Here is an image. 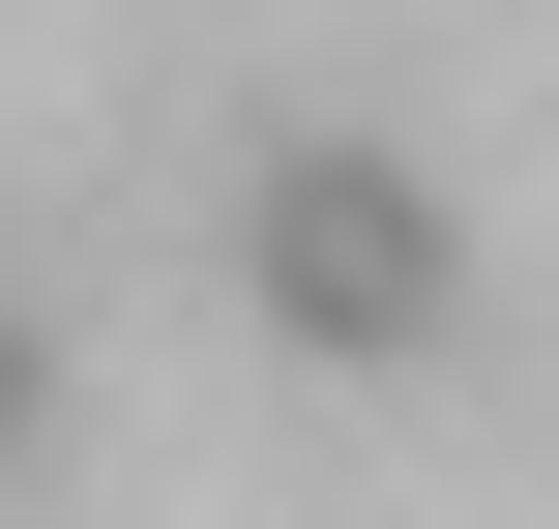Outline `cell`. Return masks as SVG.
Returning a JSON list of instances; mask_svg holds the SVG:
<instances>
[{"label":"cell","mask_w":559,"mask_h":529,"mask_svg":"<svg viewBox=\"0 0 559 529\" xmlns=\"http://www.w3.org/2000/svg\"><path fill=\"white\" fill-rule=\"evenodd\" d=\"M442 294H472L442 177L354 147V118H295V147H265V324H295V353H442Z\"/></svg>","instance_id":"obj_1"},{"label":"cell","mask_w":559,"mask_h":529,"mask_svg":"<svg viewBox=\"0 0 559 529\" xmlns=\"http://www.w3.org/2000/svg\"><path fill=\"white\" fill-rule=\"evenodd\" d=\"M0 442H29V324H0Z\"/></svg>","instance_id":"obj_2"}]
</instances>
